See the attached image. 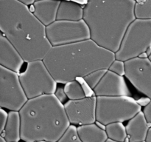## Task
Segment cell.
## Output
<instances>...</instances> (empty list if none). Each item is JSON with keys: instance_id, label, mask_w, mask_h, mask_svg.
<instances>
[{"instance_id": "f546056e", "label": "cell", "mask_w": 151, "mask_h": 142, "mask_svg": "<svg viewBox=\"0 0 151 142\" xmlns=\"http://www.w3.org/2000/svg\"><path fill=\"white\" fill-rule=\"evenodd\" d=\"M61 1V0H60ZM62 1H73V2L78 3L81 4H86L88 2V0H62Z\"/></svg>"}, {"instance_id": "e0dca14e", "label": "cell", "mask_w": 151, "mask_h": 142, "mask_svg": "<svg viewBox=\"0 0 151 142\" xmlns=\"http://www.w3.org/2000/svg\"><path fill=\"white\" fill-rule=\"evenodd\" d=\"M84 7L73 1H61L58 10L57 20L79 21L83 19Z\"/></svg>"}, {"instance_id": "74e56055", "label": "cell", "mask_w": 151, "mask_h": 142, "mask_svg": "<svg viewBox=\"0 0 151 142\" xmlns=\"http://www.w3.org/2000/svg\"><path fill=\"white\" fill-rule=\"evenodd\" d=\"M41 142H45V141H41Z\"/></svg>"}, {"instance_id": "8fae6325", "label": "cell", "mask_w": 151, "mask_h": 142, "mask_svg": "<svg viewBox=\"0 0 151 142\" xmlns=\"http://www.w3.org/2000/svg\"><path fill=\"white\" fill-rule=\"evenodd\" d=\"M71 124L79 126L94 124L97 121V97L88 96L78 100H69L64 104Z\"/></svg>"}, {"instance_id": "9a60e30c", "label": "cell", "mask_w": 151, "mask_h": 142, "mask_svg": "<svg viewBox=\"0 0 151 142\" xmlns=\"http://www.w3.org/2000/svg\"><path fill=\"white\" fill-rule=\"evenodd\" d=\"M149 124L142 111L131 118L126 125L128 142L145 141L150 129Z\"/></svg>"}, {"instance_id": "e575fe53", "label": "cell", "mask_w": 151, "mask_h": 142, "mask_svg": "<svg viewBox=\"0 0 151 142\" xmlns=\"http://www.w3.org/2000/svg\"><path fill=\"white\" fill-rule=\"evenodd\" d=\"M106 142H118V141H113V140H111V139H108L107 141H106Z\"/></svg>"}, {"instance_id": "484cf974", "label": "cell", "mask_w": 151, "mask_h": 142, "mask_svg": "<svg viewBox=\"0 0 151 142\" xmlns=\"http://www.w3.org/2000/svg\"><path fill=\"white\" fill-rule=\"evenodd\" d=\"M55 96L57 97V99H58L61 103H63V101H65L66 98H67V96H66V93H65L64 88H62V87L57 88L55 93Z\"/></svg>"}, {"instance_id": "f1b7e54d", "label": "cell", "mask_w": 151, "mask_h": 142, "mask_svg": "<svg viewBox=\"0 0 151 142\" xmlns=\"http://www.w3.org/2000/svg\"><path fill=\"white\" fill-rule=\"evenodd\" d=\"M17 1H19L20 3H22V4H25V5L27 6H29L31 5V4H33L36 0H17Z\"/></svg>"}, {"instance_id": "2e32d148", "label": "cell", "mask_w": 151, "mask_h": 142, "mask_svg": "<svg viewBox=\"0 0 151 142\" xmlns=\"http://www.w3.org/2000/svg\"><path fill=\"white\" fill-rule=\"evenodd\" d=\"M22 122L19 111H10L8 112V118L4 130L1 135L5 138L7 142H17L21 139Z\"/></svg>"}, {"instance_id": "cb8c5ba5", "label": "cell", "mask_w": 151, "mask_h": 142, "mask_svg": "<svg viewBox=\"0 0 151 142\" xmlns=\"http://www.w3.org/2000/svg\"><path fill=\"white\" fill-rule=\"evenodd\" d=\"M109 70L111 72H114V73L118 74L119 75H125V62H122L121 60H118V59H115L111 66L109 67Z\"/></svg>"}, {"instance_id": "ac0fdd59", "label": "cell", "mask_w": 151, "mask_h": 142, "mask_svg": "<svg viewBox=\"0 0 151 142\" xmlns=\"http://www.w3.org/2000/svg\"><path fill=\"white\" fill-rule=\"evenodd\" d=\"M78 132L83 142H106L109 139L106 130L95 123L78 127Z\"/></svg>"}, {"instance_id": "ba28073f", "label": "cell", "mask_w": 151, "mask_h": 142, "mask_svg": "<svg viewBox=\"0 0 151 142\" xmlns=\"http://www.w3.org/2000/svg\"><path fill=\"white\" fill-rule=\"evenodd\" d=\"M46 33L52 47L73 44L91 38L89 28L83 19L56 20L46 27Z\"/></svg>"}, {"instance_id": "7a4b0ae2", "label": "cell", "mask_w": 151, "mask_h": 142, "mask_svg": "<svg viewBox=\"0 0 151 142\" xmlns=\"http://www.w3.org/2000/svg\"><path fill=\"white\" fill-rule=\"evenodd\" d=\"M115 53L90 39L52 47L43 59L57 83L66 84L97 70H109Z\"/></svg>"}, {"instance_id": "4316f807", "label": "cell", "mask_w": 151, "mask_h": 142, "mask_svg": "<svg viewBox=\"0 0 151 142\" xmlns=\"http://www.w3.org/2000/svg\"><path fill=\"white\" fill-rule=\"evenodd\" d=\"M142 112L145 117V119L147 120V123L151 124V101L147 106H145Z\"/></svg>"}, {"instance_id": "44dd1931", "label": "cell", "mask_w": 151, "mask_h": 142, "mask_svg": "<svg viewBox=\"0 0 151 142\" xmlns=\"http://www.w3.org/2000/svg\"><path fill=\"white\" fill-rule=\"evenodd\" d=\"M136 19H151V0H139L134 7Z\"/></svg>"}, {"instance_id": "f35d334b", "label": "cell", "mask_w": 151, "mask_h": 142, "mask_svg": "<svg viewBox=\"0 0 151 142\" xmlns=\"http://www.w3.org/2000/svg\"><path fill=\"white\" fill-rule=\"evenodd\" d=\"M36 1H38V0H36Z\"/></svg>"}, {"instance_id": "9c48e42d", "label": "cell", "mask_w": 151, "mask_h": 142, "mask_svg": "<svg viewBox=\"0 0 151 142\" xmlns=\"http://www.w3.org/2000/svg\"><path fill=\"white\" fill-rule=\"evenodd\" d=\"M29 100L22 87L19 74L0 66V106L20 111Z\"/></svg>"}, {"instance_id": "8d00e7d4", "label": "cell", "mask_w": 151, "mask_h": 142, "mask_svg": "<svg viewBox=\"0 0 151 142\" xmlns=\"http://www.w3.org/2000/svg\"><path fill=\"white\" fill-rule=\"evenodd\" d=\"M142 142H146V141H142Z\"/></svg>"}, {"instance_id": "d590c367", "label": "cell", "mask_w": 151, "mask_h": 142, "mask_svg": "<svg viewBox=\"0 0 151 142\" xmlns=\"http://www.w3.org/2000/svg\"><path fill=\"white\" fill-rule=\"evenodd\" d=\"M134 1H139V0H134Z\"/></svg>"}, {"instance_id": "1f68e13d", "label": "cell", "mask_w": 151, "mask_h": 142, "mask_svg": "<svg viewBox=\"0 0 151 142\" xmlns=\"http://www.w3.org/2000/svg\"><path fill=\"white\" fill-rule=\"evenodd\" d=\"M146 142H151V127H150L148 130V133H147V137L145 139Z\"/></svg>"}, {"instance_id": "5b68a950", "label": "cell", "mask_w": 151, "mask_h": 142, "mask_svg": "<svg viewBox=\"0 0 151 142\" xmlns=\"http://www.w3.org/2000/svg\"><path fill=\"white\" fill-rule=\"evenodd\" d=\"M151 48V19H136L125 32L115 58L122 62L139 57Z\"/></svg>"}, {"instance_id": "52a82bcc", "label": "cell", "mask_w": 151, "mask_h": 142, "mask_svg": "<svg viewBox=\"0 0 151 142\" xmlns=\"http://www.w3.org/2000/svg\"><path fill=\"white\" fill-rule=\"evenodd\" d=\"M19 79L28 99L55 94L57 90V81L43 60L28 62L25 70L19 74Z\"/></svg>"}, {"instance_id": "603a6c76", "label": "cell", "mask_w": 151, "mask_h": 142, "mask_svg": "<svg viewBox=\"0 0 151 142\" xmlns=\"http://www.w3.org/2000/svg\"><path fill=\"white\" fill-rule=\"evenodd\" d=\"M57 142H83L78 132V127L71 124Z\"/></svg>"}, {"instance_id": "836d02e7", "label": "cell", "mask_w": 151, "mask_h": 142, "mask_svg": "<svg viewBox=\"0 0 151 142\" xmlns=\"http://www.w3.org/2000/svg\"><path fill=\"white\" fill-rule=\"evenodd\" d=\"M0 142H7V141L5 140V138H4V137H2V136H0Z\"/></svg>"}, {"instance_id": "d4e9b609", "label": "cell", "mask_w": 151, "mask_h": 142, "mask_svg": "<svg viewBox=\"0 0 151 142\" xmlns=\"http://www.w3.org/2000/svg\"><path fill=\"white\" fill-rule=\"evenodd\" d=\"M7 118H8V112H6L3 108L0 109V133H2L4 130L6 124H7Z\"/></svg>"}, {"instance_id": "83f0119b", "label": "cell", "mask_w": 151, "mask_h": 142, "mask_svg": "<svg viewBox=\"0 0 151 142\" xmlns=\"http://www.w3.org/2000/svg\"><path fill=\"white\" fill-rule=\"evenodd\" d=\"M150 101L151 99H149L148 97L142 98V99H139V100H137V102H138V104L141 106H146Z\"/></svg>"}, {"instance_id": "7c38bea8", "label": "cell", "mask_w": 151, "mask_h": 142, "mask_svg": "<svg viewBox=\"0 0 151 142\" xmlns=\"http://www.w3.org/2000/svg\"><path fill=\"white\" fill-rule=\"evenodd\" d=\"M96 97L98 96H130L128 89L123 76L108 70L97 87L94 89Z\"/></svg>"}, {"instance_id": "d6986e66", "label": "cell", "mask_w": 151, "mask_h": 142, "mask_svg": "<svg viewBox=\"0 0 151 142\" xmlns=\"http://www.w3.org/2000/svg\"><path fill=\"white\" fill-rule=\"evenodd\" d=\"M106 132L109 139L118 142H125L128 138L126 127L122 122H114L106 125Z\"/></svg>"}, {"instance_id": "6da1fadb", "label": "cell", "mask_w": 151, "mask_h": 142, "mask_svg": "<svg viewBox=\"0 0 151 142\" xmlns=\"http://www.w3.org/2000/svg\"><path fill=\"white\" fill-rule=\"evenodd\" d=\"M0 30L27 63L43 60L52 47L45 25L17 0H0Z\"/></svg>"}, {"instance_id": "8992f818", "label": "cell", "mask_w": 151, "mask_h": 142, "mask_svg": "<svg viewBox=\"0 0 151 142\" xmlns=\"http://www.w3.org/2000/svg\"><path fill=\"white\" fill-rule=\"evenodd\" d=\"M142 106L131 96L97 97V121L105 125L130 121L141 112Z\"/></svg>"}, {"instance_id": "3957f363", "label": "cell", "mask_w": 151, "mask_h": 142, "mask_svg": "<svg viewBox=\"0 0 151 142\" xmlns=\"http://www.w3.org/2000/svg\"><path fill=\"white\" fill-rule=\"evenodd\" d=\"M134 0H88L83 20L91 39L100 47L116 53L129 25L136 19Z\"/></svg>"}, {"instance_id": "ab89813d", "label": "cell", "mask_w": 151, "mask_h": 142, "mask_svg": "<svg viewBox=\"0 0 151 142\" xmlns=\"http://www.w3.org/2000/svg\"><path fill=\"white\" fill-rule=\"evenodd\" d=\"M17 142H19V141H17Z\"/></svg>"}, {"instance_id": "4fadbf2b", "label": "cell", "mask_w": 151, "mask_h": 142, "mask_svg": "<svg viewBox=\"0 0 151 142\" xmlns=\"http://www.w3.org/2000/svg\"><path fill=\"white\" fill-rule=\"evenodd\" d=\"M24 60L16 47L4 36H0V64L19 73Z\"/></svg>"}, {"instance_id": "4dcf8cb0", "label": "cell", "mask_w": 151, "mask_h": 142, "mask_svg": "<svg viewBox=\"0 0 151 142\" xmlns=\"http://www.w3.org/2000/svg\"><path fill=\"white\" fill-rule=\"evenodd\" d=\"M95 124H97V125L98 126V127H100V129H102V130H106V125H105L104 124H103V123L100 122V121H96Z\"/></svg>"}, {"instance_id": "d6a6232c", "label": "cell", "mask_w": 151, "mask_h": 142, "mask_svg": "<svg viewBox=\"0 0 151 142\" xmlns=\"http://www.w3.org/2000/svg\"><path fill=\"white\" fill-rule=\"evenodd\" d=\"M147 54H148V59L151 61V48L147 52Z\"/></svg>"}, {"instance_id": "ffe728a7", "label": "cell", "mask_w": 151, "mask_h": 142, "mask_svg": "<svg viewBox=\"0 0 151 142\" xmlns=\"http://www.w3.org/2000/svg\"><path fill=\"white\" fill-rule=\"evenodd\" d=\"M64 90L69 100H78L86 97L83 88L77 80L65 84Z\"/></svg>"}, {"instance_id": "7402d4cb", "label": "cell", "mask_w": 151, "mask_h": 142, "mask_svg": "<svg viewBox=\"0 0 151 142\" xmlns=\"http://www.w3.org/2000/svg\"><path fill=\"white\" fill-rule=\"evenodd\" d=\"M107 70H108L106 69L97 70L94 71V72L87 75L86 77H84L83 80L88 84L90 88L94 90L97 87V84L100 83V81H101L102 78H103Z\"/></svg>"}, {"instance_id": "5bb4252c", "label": "cell", "mask_w": 151, "mask_h": 142, "mask_svg": "<svg viewBox=\"0 0 151 142\" xmlns=\"http://www.w3.org/2000/svg\"><path fill=\"white\" fill-rule=\"evenodd\" d=\"M60 0H38L32 4V12L46 27L57 20Z\"/></svg>"}, {"instance_id": "30bf717a", "label": "cell", "mask_w": 151, "mask_h": 142, "mask_svg": "<svg viewBox=\"0 0 151 142\" xmlns=\"http://www.w3.org/2000/svg\"><path fill=\"white\" fill-rule=\"evenodd\" d=\"M125 77L136 89L151 99V61L137 57L125 62Z\"/></svg>"}, {"instance_id": "277c9868", "label": "cell", "mask_w": 151, "mask_h": 142, "mask_svg": "<svg viewBox=\"0 0 151 142\" xmlns=\"http://www.w3.org/2000/svg\"><path fill=\"white\" fill-rule=\"evenodd\" d=\"M24 142H57L71 125L55 94L29 99L19 111Z\"/></svg>"}]
</instances>
